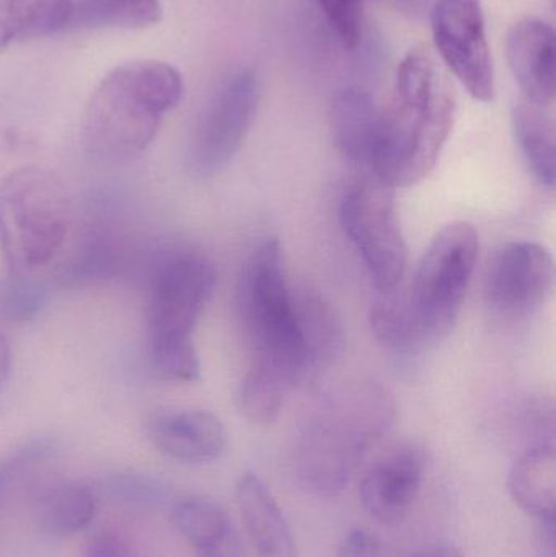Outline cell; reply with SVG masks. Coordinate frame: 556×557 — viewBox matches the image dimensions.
<instances>
[{"label":"cell","mask_w":556,"mask_h":557,"mask_svg":"<svg viewBox=\"0 0 556 557\" xmlns=\"http://www.w3.org/2000/svg\"><path fill=\"white\" fill-rule=\"evenodd\" d=\"M238 318L254 350L240 386L248 398L280 408L289 393L310 376L309 357L300 333L296 292L291 290L277 240L251 255L237 290Z\"/></svg>","instance_id":"obj_1"},{"label":"cell","mask_w":556,"mask_h":557,"mask_svg":"<svg viewBox=\"0 0 556 557\" xmlns=\"http://www.w3.org/2000/svg\"><path fill=\"white\" fill-rule=\"evenodd\" d=\"M456 100L436 62L423 51L401 61L394 100L381 110L372 150L374 178L388 188H407L427 178L449 139Z\"/></svg>","instance_id":"obj_2"},{"label":"cell","mask_w":556,"mask_h":557,"mask_svg":"<svg viewBox=\"0 0 556 557\" xmlns=\"http://www.w3.org/2000/svg\"><path fill=\"white\" fill-rule=\"evenodd\" d=\"M185 91L182 74L162 61L118 65L98 85L82 116L85 152L101 162H127L149 149L163 117Z\"/></svg>","instance_id":"obj_3"},{"label":"cell","mask_w":556,"mask_h":557,"mask_svg":"<svg viewBox=\"0 0 556 557\" xmlns=\"http://www.w3.org/2000/svg\"><path fill=\"white\" fill-rule=\"evenodd\" d=\"M215 284L214 264L196 251H175L153 267L147 285L146 356L157 380H199L195 330Z\"/></svg>","instance_id":"obj_4"},{"label":"cell","mask_w":556,"mask_h":557,"mask_svg":"<svg viewBox=\"0 0 556 557\" xmlns=\"http://www.w3.org/2000/svg\"><path fill=\"white\" fill-rule=\"evenodd\" d=\"M72 227L74 205L54 173L23 166L0 182V248L12 276H36L54 263Z\"/></svg>","instance_id":"obj_5"},{"label":"cell","mask_w":556,"mask_h":557,"mask_svg":"<svg viewBox=\"0 0 556 557\" xmlns=\"http://www.w3.org/2000/svg\"><path fill=\"white\" fill-rule=\"evenodd\" d=\"M304 424L296 448L294 471L300 486L317 496L345 490L369 448L391 424V405L378 393L345 395L330 403Z\"/></svg>","instance_id":"obj_6"},{"label":"cell","mask_w":556,"mask_h":557,"mask_svg":"<svg viewBox=\"0 0 556 557\" xmlns=\"http://www.w3.org/2000/svg\"><path fill=\"white\" fill-rule=\"evenodd\" d=\"M473 225L454 222L437 232L404 295L420 346L436 344L453 331L479 261Z\"/></svg>","instance_id":"obj_7"},{"label":"cell","mask_w":556,"mask_h":557,"mask_svg":"<svg viewBox=\"0 0 556 557\" xmlns=\"http://www.w3.org/2000/svg\"><path fill=\"white\" fill-rule=\"evenodd\" d=\"M339 222L379 294L398 290L407 273L408 248L392 188L378 178L355 183L343 196Z\"/></svg>","instance_id":"obj_8"},{"label":"cell","mask_w":556,"mask_h":557,"mask_svg":"<svg viewBox=\"0 0 556 557\" xmlns=\"http://www.w3.org/2000/svg\"><path fill=\"white\" fill-rule=\"evenodd\" d=\"M260 101L254 71L232 75L209 101L189 144V165L199 176H214L231 165L240 150Z\"/></svg>","instance_id":"obj_9"},{"label":"cell","mask_w":556,"mask_h":557,"mask_svg":"<svg viewBox=\"0 0 556 557\" xmlns=\"http://www.w3.org/2000/svg\"><path fill=\"white\" fill-rule=\"evenodd\" d=\"M437 51L472 98H495V74L485 32L482 0H440L433 10Z\"/></svg>","instance_id":"obj_10"},{"label":"cell","mask_w":556,"mask_h":557,"mask_svg":"<svg viewBox=\"0 0 556 557\" xmlns=\"http://www.w3.org/2000/svg\"><path fill=\"white\" fill-rule=\"evenodd\" d=\"M555 263L547 248L531 242L505 245L490 261L485 300L502 318H522L554 290Z\"/></svg>","instance_id":"obj_11"},{"label":"cell","mask_w":556,"mask_h":557,"mask_svg":"<svg viewBox=\"0 0 556 557\" xmlns=\"http://www.w3.org/2000/svg\"><path fill=\"white\" fill-rule=\"evenodd\" d=\"M427 473L423 448L413 441L388 442L362 471L359 497L382 525H397L413 509Z\"/></svg>","instance_id":"obj_12"},{"label":"cell","mask_w":556,"mask_h":557,"mask_svg":"<svg viewBox=\"0 0 556 557\" xmlns=\"http://www.w3.org/2000/svg\"><path fill=\"white\" fill-rule=\"evenodd\" d=\"M153 447L186 465H209L227 448V432L218 416L202 409L160 411L146 424Z\"/></svg>","instance_id":"obj_13"},{"label":"cell","mask_w":556,"mask_h":557,"mask_svg":"<svg viewBox=\"0 0 556 557\" xmlns=\"http://www.w3.org/2000/svg\"><path fill=\"white\" fill-rule=\"evenodd\" d=\"M506 55L526 101L541 108L554 103V28L542 20H521L508 33Z\"/></svg>","instance_id":"obj_14"},{"label":"cell","mask_w":556,"mask_h":557,"mask_svg":"<svg viewBox=\"0 0 556 557\" xmlns=\"http://www.w3.org/2000/svg\"><path fill=\"white\" fill-rule=\"evenodd\" d=\"M235 497L255 557H299L293 530L261 478L242 474Z\"/></svg>","instance_id":"obj_15"},{"label":"cell","mask_w":556,"mask_h":557,"mask_svg":"<svg viewBox=\"0 0 556 557\" xmlns=\"http://www.w3.org/2000/svg\"><path fill=\"white\" fill-rule=\"evenodd\" d=\"M172 523L195 557H240V540L228 513L214 500L186 497L175 504Z\"/></svg>","instance_id":"obj_16"},{"label":"cell","mask_w":556,"mask_h":557,"mask_svg":"<svg viewBox=\"0 0 556 557\" xmlns=\"http://www.w3.org/2000/svg\"><path fill=\"white\" fill-rule=\"evenodd\" d=\"M379 120L381 108L366 88L339 91L330 110V127L339 152L358 165H371Z\"/></svg>","instance_id":"obj_17"},{"label":"cell","mask_w":556,"mask_h":557,"mask_svg":"<svg viewBox=\"0 0 556 557\" xmlns=\"http://www.w3.org/2000/svg\"><path fill=\"white\" fill-rule=\"evenodd\" d=\"M508 491L519 509L535 520L555 517L556 455L554 442L526 448L511 467Z\"/></svg>","instance_id":"obj_18"},{"label":"cell","mask_w":556,"mask_h":557,"mask_svg":"<svg viewBox=\"0 0 556 557\" xmlns=\"http://www.w3.org/2000/svg\"><path fill=\"white\" fill-rule=\"evenodd\" d=\"M97 510L94 491L78 481L51 484L39 494L35 506L39 527L59 539L84 532L94 522Z\"/></svg>","instance_id":"obj_19"},{"label":"cell","mask_w":556,"mask_h":557,"mask_svg":"<svg viewBox=\"0 0 556 557\" xmlns=\"http://www.w3.org/2000/svg\"><path fill=\"white\" fill-rule=\"evenodd\" d=\"M296 310L309 357L310 376H316L343 352L345 330L332 305L312 292L296 294Z\"/></svg>","instance_id":"obj_20"},{"label":"cell","mask_w":556,"mask_h":557,"mask_svg":"<svg viewBox=\"0 0 556 557\" xmlns=\"http://www.w3.org/2000/svg\"><path fill=\"white\" fill-rule=\"evenodd\" d=\"M74 0H0V51L67 28Z\"/></svg>","instance_id":"obj_21"},{"label":"cell","mask_w":556,"mask_h":557,"mask_svg":"<svg viewBox=\"0 0 556 557\" xmlns=\"http://www.w3.org/2000/svg\"><path fill=\"white\" fill-rule=\"evenodd\" d=\"M123 264L120 242L104 228L91 227L77 240L59 270L64 285L94 284L116 276Z\"/></svg>","instance_id":"obj_22"},{"label":"cell","mask_w":556,"mask_h":557,"mask_svg":"<svg viewBox=\"0 0 556 557\" xmlns=\"http://www.w3.org/2000/svg\"><path fill=\"white\" fill-rule=\"evenodd\" d=\"M516 137L522 156L535 178L545 188H555L556 176V139L555 123L544 108L538 104H518L512 113Z\"/></svg>","instance_id":"obj_23"},{"label":"cell","mask_w":556,"mask_h":557,"mask_svg":"<svg viewBox=\"0 0 556 557\" xmlns=\"http://www.w3.org/2000/svg\"><path fill=\"white\" fill-rule=\"evenodd\" d=\"M160 0H78L71 25L81 28H147L162 20Z\"/></svg>","instance_id":"obj_24"},{"label":"cell","mask_w":556,"mask_h":557,"mask_svg":"<svg viewBox=\"0 0 556 557\" xmlns=\"http://www.w3.org/2000/svg\"><path fill=\"white\" fill-rule=\"evenodd\" d=\"M369 321L379 343L394 352L408 354L421 347L400 292L379 294L369 313Z\"/></svg>","instance_id":"obj_25"},{"label":"cell","mask_w":556,"mask_h":557,"mask_svg":"<svg viewBox=\"0 0 556 557\" xmlns=\"http://www.w3.org/2000/svg\"><path fill=\"white\" fill-rule=\"evenodd\" d=\"M52 438L36 437L0 457V506L15 487L25 483L54 455Z\"/></svg>","instance_id":"obj_26"},{"label":"cell","mask_w":556,"mask_h":557,"mask_svg":"<svg viewBox=\"0 0 556 557\" xmlns=\"http://www.w3.org/2000/svg\"><path fill=\"white\" fill-rule=\"evenodd\" d=\"M48 287L38 276H12L7 285L5 311L12 320L26 321L41 311Z\"/></svg>","instance_id":"obj_27"},{"label":"cell","mask_w":556,"mask_h":557,"mask_svg":"<svg viewBox=\"0 0 556 557\" xmlns=\"http://www.w3.org/2000/svg\"><path fill=\"white\" fill-rule=\"evenodd\" d=\"M345 49H355L362 35V0H317Z\"/></svg>","instance_id":"obj_28"},{"label":"cell","mask_w":556,"mask_h":557,"mask_svg":"<svg viewBox=\"0 0 556 557\" xmlns=\"http://www.w3.org/2000/svg\"><path fill=\"white\" fill-rule=\"evenodd\" d=\"M84 557H139L129 543L114 532H100L88 540Z\"/></svg>","instance_id":"obj_29"},{"label":"cell","mask_w":556,"mask_h":557,"mask_svg":"<svg viewBox=\"0 0 556 557\" xmlns=\"http://www.w3.org/2000/svg\"><path fill=\"white\" fill-rule=\"evenodd\" d=\"M338 557H384L381 543L366 530H355L346 535L339 546Z\"/></svg>","instance_id":"obj_30"},{"label":"cell","mask_w":556,"mask_h":557,"mask_svg":"<svg viewBox=\"0 0 556 557\" xmlns=\"http://www.w3.org/2000/svg\"><path fill=\"white\" fill-rule=\"evenodd\" d=\"M10 370H12V350L7 337L0 334V389L9 380Z\"/></svg>","instance_id":"obj_31"},{"label":"cell","mask_w":556,"mask_h":557,"mask_svg":"<svg viewBox=\"0 0 556 557\" xmlns=\"http://www.w3.org/2000/svg\"><path fill=\"white\" fill-rule=\"evenodd\" d=\"M410 557H466L459 548L453 545H434L415 553Z\"/></svg>","instance_id":"obj_32"}]
</instances>
